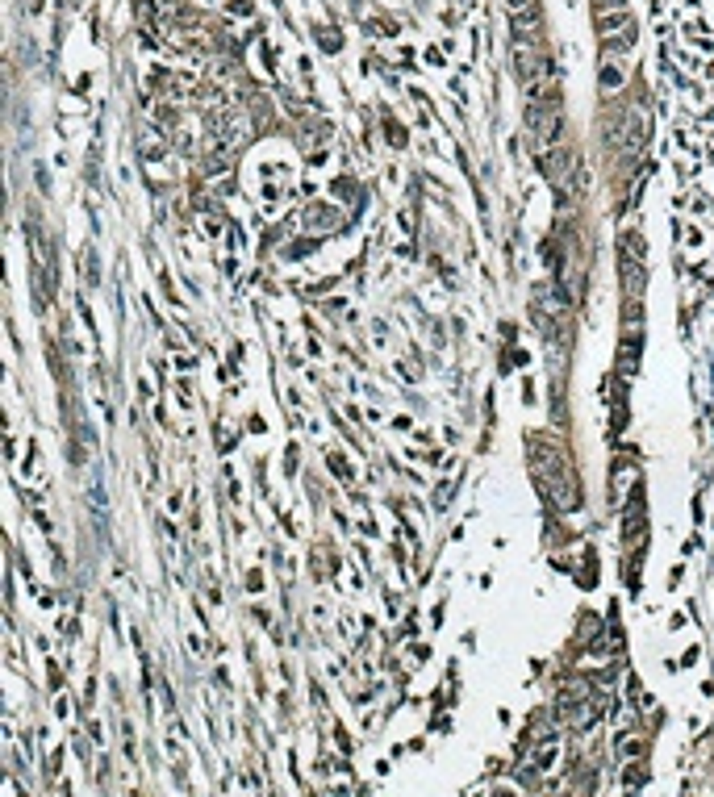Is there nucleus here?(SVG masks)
<instances>
[{
  "label": "nucleus",
  "instance_id": "2",
  "mask_svg": "<svg viewBox=\"0 0 714 797\" xmlns=\"http://www.w3.org/2000/svg\"><path fill=\"white\" fill-rule=\"evenodd\" d=\"M543 168H547V176L560 184V180H564V172H568V150H564V146H547Z\"/></svg>",
  "mask_w": 714,
  "mask_h": 797
},
{
  "label": "nucleus",
  "instance_id": "3",
  "mask_svg": "<svg viewBox=\"0 0 714 797\" xmlns=\"http://www.w3.org/2000/svg\"><path fill=\"white\" fill-rule=\"evenodd\" d=\"M627 21H631V13H627V9L597 13V34H619V30H627Z\"/></svg>",
  "mask_w": 714,
  "mask_h": 797
},
{
  "label": "nucleus",
  "instance_id": "1",
  "mask_svg": "<svg viewBox=\"0 0 714 797\" xmlns=\"http://www.w3.org/2000/svg\"><path fill=\"white\" fill-rule=\"evenodd\" d=\"M509 63H514L518 80L539 76V55H535V38H531V34H518V38H514V46H509Z\"/></svg>",
  "mask_w": 714,
  "mask_h": 797
},
{
  "label": "nucleus",
  "instance_id": "5",
  "mask_svg": "<svg viewBox=\"0 0 714 797\" xmlns=\"http://www.w3.org/2000/svg\"><path fill=\"white\" fill-rule=\"evenodd\" d=\"M601 88H623V67L619 63H606L601 67Z\"/></svg>",
  "mask_w": 714,
  "mask_h": 797
},
{
  "label": "nucleus",
  "instance_id": "4",
  "mask_svg": "<svg viewBox=\"0 0 714 797\" xmlns=\"http://www.w3.org/2000/svg\"><path fill=\"white\" fill-rule=\"evenodd\" d=\"M514 30H518V34L539 30V9H518V13H514Z\"/></svg>",
  "mask_w": 714,
  "mask_h": 797
}]
</instances>
